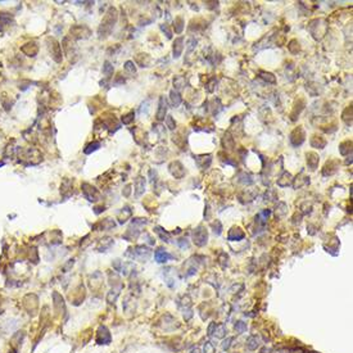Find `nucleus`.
<instances>
[{
    "instance_id": "obj_4",
    "label": "nucleus",
    "mask_w": 353,
    "mask_h": 353,
    "mask_svg": "<svg viewBox=\"0 0 353 353\" xmlns=\"http://www.w3.org/2000/svg\"><path fill=\"white\" fill-rule=\"evenodd\" d=\"M171 99H172V104H174L175 107H177V105L180 104V102H181L180 95H179L177 93H175V91L171 93Z\"/></svg>"
},
{
    "instance_id": "obj_1",
    "label": "nucleus",
    "mask_w": 353,
    "mask_h": 353,
    "mask_svg": "<svg viewBox=\"0 0 353 353\" xmlns=\"http://www.w3.org/2000/svg\"><path fill=\"white\" fill-rule=\"evenodd\" d=\"M159 110H158V113H157V118L160 121V119H163L165 118V114H166V110H167V108H166V102H165V99H160V104H159Z\"/></svg>"
},
{
    "instance_id": "obj_2",
    "label": "nucleus",
    "mask_w": 353,
    "mask_h": 353,
    "mask_svg": "<svg viewBox=\"0 0 353 353\" xmlns=\"http://www.w3.org/2000/svg\"><path fill=\"white\" fill-rule=\"evenodd\" d=\"M307 156H308V157H311V158H307L308 165L312 167V170H315V168H316V166H317V163H318V158H317V156H316L315 153H308Z\"/></svg>"
},
{
    "instance_id": "obj_6",
    "label": "nucleus",
    "mask_w": 353,
    "mask_h": 353,
    "mask_svg": "<svg viewBox=\"0 0 353 353\" xmlns=\"http://www.w3.org/2000/svg\"><path fill=\"white\" fill-rule=\"evenodd\" d=\"M167 123H168V127H170V128H172V130H174V128H175V126H176V123H174L172 117H171V116H168V117H167Z\"/></svg>"
},
{
    "instance_id": "obj_3",
    "label": "nucleus",
    "mask_w": 353,
    "mask_h": 353,
    "mask_svg": "<svg viewBox=\"0 0 353 353\" xmlns=\"http://www.w3.org/2000/svg\"><path fill=\"white\" fill-rule=\"evenodd\" d=\"M168 258H171V256L168 253H166V252H163L162 249H159L157 253H156V259L158 262H166Z\"/></svg>"
},
{
    "instance_id": "obj_5",
    "label": "nucleus",
    "mask_w": 353,
    "mask_h": 353,
    "mask_svg": "<svg viewBox=\"0 0 353 353\" xmlns=\"http://www.w3.org/2000/svg\"><path fill=\"white\" fill-rule=\"evenodd\" d=\"M175 43H176V45H177V50L175 52V57L177 58V57L180 55V53H181V49H183V48H181V45H180L181 43H183V39H177Z\"/></svg>"
}]
</instances>
